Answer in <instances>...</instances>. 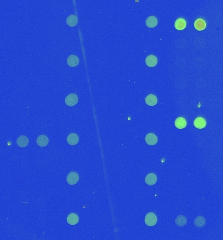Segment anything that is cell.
<instances>
[{"mask_svg":"<svg viewBox=\"0 0 223 240\" xmlns=\"http://www.w3.org/2000/svg\"><path fill=\"white\" fill-rule=\"evenodd\" d=\"M158 219L154 212H148L145 216V223L148 226H154L157 223Z\"/></svg>","mask_w":223,"mask_h":240,"instance_id":"obj_1","label":"cell"},{"mask_svg":"<svg viewBox=\"0 0 223 240\" xmlns=\"http://www.w3.org/2000/svg\"><path fill=\"white\" fill-rule=\"evenodd\" d=\"M78 102V97L75 93H71L65 98V103L68 106L72 107L76 105Z\"/></svg>","mask_w":223,"mask_h":240,"instance_id":"obj_2","label":"cell"},{"mask_svg":"<svg viewBox=\"0 0 223 240\" xmlns=\"http://www.w3.org/2000/svg\"><path fill=\"white\" fill-rule=\"evenodd\" d=\"M79 175L78 173H75V172H72L67 176V182L68 184L70 185H74L78 183L79 181Z\"/></svg>","mask_w":223,"mask_h":240,"instance_id":"obj_3","label":"cell"},{"mask_svg":"<svg viewBox=\"0 0 223 240\" xmlns=\"http://www.w3.org/2000/svg\"><path fill=\"white\" fill-rule=\"evenodd\" d=\"M145 141L149 146H154L158 142V138L154 134L149 133L146 135Z\"/></svg>","mask_w":223,"mask_h":240,"instance_id":"obj_4","label":"cell"},{"mask_svg":"<svg viewBox=\"0 0 223 240\" xmlns=\"http://www.w3.org/2000/svg\"><path fill=\"white\" fill-rule=\"evenodd\" d=\"M68 65L72 67H75L78 66L80 63L79 58L75 55H70L68 57L67 59Z\"/></svg>","mask_w":223,"mask_h":240,"instance_id":"obj_5","label":"cell"},{"mask_svg":"<svg viewBox=\"0 0 223 240\" xmlns=\"http://www.w3.org/2000/svg\"><path fill=\"white\" fill-rule=\"evenodd\" d=\"M194 125L195 128L198 129L204 128L206 126V120L202 117H198L194 120Z\"/></svg>","mask_w":223,"mask_h":240,"instance_id":"obj_6","label":"cell"},{"mask_svg":"<svg viewBox=\"0 0 223 240\" xmlns=\"http://www.w3.org/2000/svg\"><path fill=\"white\" fill-rule=\"evenodd\" d=\"M67 142L71 146H75L79 142L78 135L74 133H71L68 135Z\"/></svg>","mask_w":223,"mask_h":240,"instance_id":"obj_7","label":"cell"},{"mask_svg":"<svg viewBox=\"0 0 223 240\" xmlns=\"http://www.w3.org/2000/svg\"><path fill=\"white\" fill-rule=\"evenodd\" d=\"M36 143L40 147H45L49 143V138L45 135H40L36 139Z\"/></svg>","mask_w":223,"mask_h":240,"instance_id":"obj_8","label":"cell"},{"mask_svg":"<svg viewBox=\"0 0 223 240\" xmlns=\"http://www.w3.org/2000/svg\"><path fill=\"white\" fill-rule=\"evenodd\" d=\"M145 182L148 185H152L157 182V176L154 173H149L145 178Z\"/></svg>","mask_w":223,"mask_h":240,"instance_id":"obj_9","label":"cell"},{"mask_svg":"<svg viewBox=\"0 0 223 240\" xmlns=\"http://www.w3.org/2000/svg\"><path fill=\"white\" fill-rule=\"evenodd\" d=\"M158 63V59L153 55H148L146 59V64L149 67H155Z\"/></svg>","mask_w":223,"mask_h":240,"instance_id":"obj_10","label":"cell"},{"mask_svg":"<svg viewBox=\"0 0 223 240\" xmlns=\"http://www.w3.org/2000/svg\"><path fill=\"white\" fill-rule=\"evenodd\" d=\"M29 143V139L28 137L25 136V135H20L17 138V143L18 146L20 147H24L28 146Z\"/></svg>","mask_w":223,"mask_h":240,"instance_id":"obj_11","label":"cell"},{"mask_svg":"<svg viewBox=\"0 0 223 240\" xmlns=\"http://www.w3.org/2000/svg\"><path fill=\"white\" fill-rule=\"evenodd\" d=\"M145 102L149 106H154L156 105L158 103V99L156 96L154 94H149L148 96L146 97Z\"/></svg>","mask_w":223,"mask_h":240,"instance_id":"obj_12","label":"cell"},{"mask_svg":"<svg viewBox=\"0 0 223 240\" xmlns=\"http://www.w3.org/2000/svg\"><path fill=\"white\" fill-rule=\"evenodd\" d=\"M146 25L149 28H154L158 25V19L156 17L150 16L146 20Z\"/></svg>","mask_w":223,"mask_h":240,"instance_id":"obj_13","label":"cell"},{"mask_svg":"<svg viewBox=\"0 0 223 240\" xmlns=\"http://www.w3.org/2000/svg\"><path fill=\"white\" fill-rule=\"evenodd\" d=\"M186 125H187V123H186V120L183 117L177 118L176 120L175 121V126L179 129L184 128L186 126Z\"/></svg>","mask_w":223,"mask_h":240,"instance_id":"obj_14","label":"cell"},{"mask_svg":"<svg viewBox=\"0 0 223 240\" xmlns=\"http://www.w3.org/2000/svg\"><path fill=\"white\" fill-rule=\"evenodd\" d=\"M78 17L74 15H71L70 16H68L66 19V23L70 27L76 26L77 24H78Z\"/></svg>","mask_w":223,"mask_h":240,"instance_id":"obj_15","label":"cell"},{"mask_svg":"<svg viewBox=\"0 0 223 240\" xmlns=\"http://www.w3.org/2000/svg\"><path fill=\"white\" fill-rule=\"evenodd\" d=\"M67 222L70 225L77 224L79 222V217L75 213L70 214L67 217Z\"/></svg>","mask_w":223,"mask_h":240,"instance_id":"obj_16","label":"cell"},{"mask_svg":"<svg viewBox=\"0 0 223 240\" xmlns=\"http://www.w3.org/2000/svg\"><path fill=\"white\" fill-rule=\"evenodd\" d=\"M186 26V21L184 19H182V18L178 19L175 22V29L179 30H182L184 29Z\"/></svg>","mask_w":223,"mask_h":240,"instance_id":"obj_17","label":"cell"},{"mask_svg":"<svg viewBox=\"0 0 223 240\" xmlns=\"http://www.w3.org/2000/svg\"><path fill=\"white\" fill-rule=\"evenodd\" d=\"M194 26L195 29H197L199 31H201L204 30L206 27V23L205 21H203L202 19H199L197 21H195L194 23Z\"/></svg>","mask_w":223,"mask_h":240,"instance_id":"obj_18","label":"cell"},{"mask_svg":"<svg viewBox=\"0 0 223 240\" xmlns=\"http://www.w3.org/2000/svg\"><path fill=\"white\" fill-rule=\"evenodd\" d=\"M206 220L202 216H199L194 220V224L198 228H202L206 225Z\"/></svg>","mask_w":223,"mask_h":240,"instance_id":"obj_19","label":"cell"},{"mask_svg":"<svg viewBox=\"0 0 223 240\" xmlns=\"http://www.w3.org/2000/svg\"><path fill=\"white\" fill-rule=\"evenodd\" d=\"M175 224L179 227H182L187 224V219L184 216L179 215L175 219Z\"/></svg>","mask_w":223,"mask_h":240,"instance_id":"obj_20","label":"cell"}]
</instances>
